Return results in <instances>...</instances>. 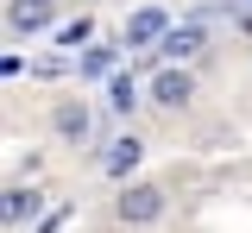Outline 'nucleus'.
<instances>
[{
	"label": "nucleus",
	"instance_id": "nucleus-9",
	"mask_svg": "<svg viewBox=\"0 0 252 233\" xmlns=\"http://www.w3.org/2000/svg\"><path fill=\"white\" fill-rule=\"evenodd\" d=\"M57 133L63 139H82L89 133V114H82V107H57Z\"/></svg>",
	"mask_w": 252,
	"mask_h": 233
},
{
	"label": "nucleus",
	"instance_id": "nucleus-7",
	"mask_svg": "<svg viewBox=\"0 0 252 233\" xmlns=\"http://www.w3.org/2000/svg\"><path fill=\"white\" fill-rule=\"evenodd\" d=\"M38 189H6V202H0V214H6V227H19V221H32L38 214Z\"/></svg>",
	"mask_w": 252,
	"mask_h": 233
},
{
	"label": "nucleus",
	"instance_id": "nucleus-3",
	"mask_svg": "<svg viewBox=\"0 0 252 233\" xmlns=\"http://www.w3.org/2000/svg\"><path fill=\"white\" fill-rule=\"evenodd\" d=\"M189 95H195V82H189L183 69H164V76L152 82V101H158V107H183Z\"/></svg>",
	"mask_w": 252,
	"mask_h": 233
},
{
	"label": "nucleus",
	"instance_id": "nucleus-2",
	"mask_svg": "<svg viewBox=\"0 0 252 233\" xmlns=\"http://www.w3.org/2000/svg\"><path fill=\"white\" fill-rule=\"evenodd\" d=\"M164 32H170L164 6H139V13L126 19V51H132V44H164Z\"/></svg>",
	"mask_w": 252,
	"mask_h": 233
},
{
	"label": "nucleus",
	"instance_id": "nucleus-10",
	"mask_svg": "<svg viewBox=\"0 0 252 233\" xmlns=\"http://www.w3.org/2000/svg\"><path fill=\"white\" fill-rule=\"evenodd\" d=\"M89 32H94L89 19H69V26L57 32V44H63V51H76V44H89Z\"/></svg>",
	"mask_w": 252,
	"mask_h": 233
},
{
	"label": "nucleus",
	"instance_id": "nucleus-11",
	"mask_svg": "<svg viewBox=\"0 0 252 233\" xmlns=\"http://www.w3.org/2000/svg\"><path fill=\"white\" fill-rule=\"evenodd\" d=\"M114 57H120V51L101 44V51H89V63H82V69H89V76H114Z\"/></svg>",
	"mask_w": 252,
	"mask_h": 233
},
{
	"label": "nucleus",
	"instance_id": "nucleus-4",
	"mask_svg": "<svg viewBox=\"0 0 252 233\" xmlns=\"http://www.w3.org/2000/svg\"><path fill=\"white\" fill-rule=\"evenodd\" d=\"M6 19H13V32H44L51 26V0H13Z\"/></svg>",
	"mask_w": 252,
	"mask_h": 233
},
{
	"label": "nucleus",
	"instance_id": "nucleus-8",
	"mask_svg": "<svg viewBox=\"0 0 252 233\" xmlns=\"http://www.w3.org/2000/svg\"><path fill=\"white\" fill-rule=\"evenodd\" d=\"M107 107H114V114H132V107H139V88H132V76H114V82H107Z\"/></svg>",
	"mask_w": 252,
	"mask_h": 233
},
{
	"label": "nucleus",
	"instance_id": "nucleus-6",
	"mask_svg": "<svg viewBox=\"0 0 252 233\" xmlns=\"http://www.w3.org/2000/svg\"><path fill=\"white\" fill-rule=\"evenodd\" d=\"M139 158H145V145H139V139L126 133V139H114V145H107V158H101V170H107V176H126V170L139 164Z\"/></svg>",
	"mask_w": 252,
	"mask_h": 233
},
{
	"label": "nucleus",
	"instance_id": "nucleus-5",
	"mask_svg": "<svg viewBox=\"0 0 252 233\" xmlns=\"http://www.w3.org/2000/svg\"><path fill=\"white\" fill-rule=\"evenodd\" d=\"M202 51V26L189 19V26H170L164 32V44H158V57H195Z\"/></svg>",
	"mask_w": 252,
	"mask_h": 233
},
{
	"label": "nucleus",
	"instance_id": "nucleus-1",
	"mask_svg": "<svg viewBox=\"0 0 252 233\" xmlns=\"http://www.w3.org/2000/svg\"><path fill=\"white\" fill-rule=\"evenodd\" d=\"M158 214H164V189H158V183H126L120 189V221L145 227V221H158Z\"/></svg>",
	"mask_w": 252,
	"mask_h": 233
}]
</instances>
